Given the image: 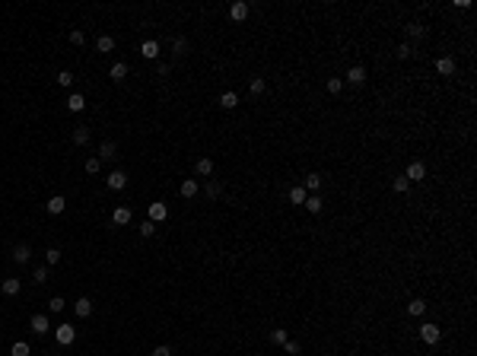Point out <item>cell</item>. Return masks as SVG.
I'll list each match as a JSON object with an SVG mask.
<instances>
[{"label": "cell", "instance_id": "60d3db41", "mask_svg": "<svg viewBox=\"0 0 477 356\" xmlns=\"http://www.w3.org/2000/svg\"><path fill=\"white\" fill-rule=\"evenodd\" d=\"M57 83H60V86H73V73H70V70H60V73H57Z\"/></svg>", "mask_w": 477, "mask_h": 356}, {"label": "cell", "instance_id": "d590c367", "mask_svg": "<svg viewBox=\"0 0 477 356\" xmlns=\"http://www.w3.org/2000/svg\"><path fill=\"white\" fill-rule=\"evenodd\" d=\"M271 340H274V344H277V347H283L286 340H290V334H286L283 328H277V331H271Z\"/></svg>", "mask_w": 477, "mask_h": 356}, {"label": "cell", "instance_id": "d6a6232c", "mask_svg": "<svg viewBox=\"0 0 477 356\" xmlns=\"http://www.w3.org/2000/svg\"><path fill=\"white\" fill-rule=\"evenodd\" d=\"M325 89L331 92V96H337V92L344 89V80H340V77H331V80H328V83H325Z\"/></svg>", "mask_w": 477, "mask_h": 356}, {"label": "cell", "instance_id": "9c48e42d", "mask_svg": "<svg viewBox=\"0 0 477 356\" xmlns=\"http://www.w3.org/2000/svg\"><path fill=\"white\" fill-rule=\"evenodd\" d=\"M19 290H23V280H16V277H6L3 283H0V293H3V296H16Z\"/></svg>", "mask_w": 477, "mask_h": 356}, {"label": "cell", "instance_id": "e575fe53", "mask_svg": "<svg viewBox=\"0 0 477 356\" xmlns=\"http://www.w3.org/2000/svg\"><path fill=\"white\" fill-rule=\"evenodd\" d=\"M45 280H48V264H42V267L32 271V283H45Z\"/></svg>", "mask_w": 477, "mask_h": 356}, {"label": "cell", "instance_id": "74e56055", "mask_svg": "<svg viewBox=\"0 0 477 356\" xmlns=\"http://www.w3.org/2000/svg\"><path fill=\"white\" fill-rule=\"evenodd\" d=\"M57 261H60V251H57V248H48V251H45V264H48V267H55Z\"/></svg>", "mask_w": 477, "mask_h": 356}, {"label": "cell", "instance_id": "e0dca14e", "mask_svg": "<svg viewBox=\"0 0 477 356\" xmlns=\"http://www.w3.org/2000/svg\"><path fill=\"white\" fill-rule=\"evenodd\" d=\"M178 191H181V197H194V194L200 191V185H197L194 178H185V181H181V188H178Z\"/></svg>", "mask_w": 477, "mask_h": 356}, {"label": "cell", "instance_id": "b9f144b4", "mask_svg": "<svg viewBox=\"0 0 477 356\" xmlns=\"http://www.w3.org/2000/svg\"><path fill=\"white\" fill-rule=\"evenodd\" d=\"M70 42H73V45L80 48V45H86V35H83L80 29H73V32H70Z\"/></svg>", "mask_w": 477, "mask_h": 356}, {"label": "cell", "instance_id": "d6986e66", "mask_svg": "<svg viewBox=\"0 0 477 356\" xmlns=\"http://www.w3.org/2000/svg\"><path fill=\"white\" fill-rule=\"evenodd\" d=\"M131 207H115V213H112V219H115L118 226H124V223H131Z\"/></svg>", "mask_w": 477, "mask_h": 356}, {"label": "cell", "instance_id": "30bf717a", "mask_svg": "<svg viewBox=\"0 0 477 356\" xmlns=\"http://www.w3.org/2000/svg\"><path fill=\"white\" fill-rule=\"evenodd\" d=\"M32 261V248L29 245H16L13 248V264H29Z\"/></svg>", "mask_w": 477, "mask_h": 356}, {"label": "cell", "instance_id": "f6af8a7d", "mask_svg": "<svg viewBox=\"0 0 477 356\" xmlns=\"http://www.w3.org/2000/svg\"><path fill=\"white\" fill-rule=\"evenodd\" d=\"M153 356H172V350H169V347H156V350H153Z\"/></svg>", "mask_w": 477, "mask_h": 356}, {"label": "cell", "instance_id": "9a60e30c", "mask_svg": "<svg viewBox=\"0 0 477 356\" xmlns=\"http://www.w3.org/2000/svg\"><path fill=\"white\" fill-rule=\"evenodd\" d=\"M140 55H143L146 60H156L159 57V42H143L140 45Z\"/></svg>", "mask_w": 477, "mask_h": 356}, {"label": "cell", "instance_id": "83f0119b", "mask_svg": "<svg viewBox=\"0 0 477 356\" xmlns=\"http://www.w3.org/2000/svg\"><path fill=\"white\" fill-rule=\"evenodd\" d=\"M411 55H414V45L411 42H401L398 48H394V57H398V60H407Z\"/></svg>", "mask_w": 477, "mask_h": 356}, {"label": "cell", "instance_id": "44dd1931", "mask_svg": "<svg viewBox=\"0 0 477 356\" xmlns=\"http://www.w3.org/2000/svg\"><path fill=\"white\" fill-rule=\"evenodd\" d=\"M302 207H306L309 213H321V207H325V200H321L318 194H309V197H306V204H302Z\"/></svg>", "mask_w": 477, "mask_h": 356}, {"label": "cell", "instance_id": "4316f807", "mask_svg": "<svg viewBox=\"0 0 477 356\" xmlns=\"http://www.w3.org/2000/svg\"><path fill=\"white\" fill-rule=\"evenodd\" d=\"M407 35H411V38H423V35H426V26L414 19V23H407Z\"/></svg>", "mask_w": 477, "mask_h": 356}, {"label": "cell", "instance_id": "d4e9b609", "mask_svg": "<svg viewBox=\"0 0 477 356\" xmlns=\"http://www.w3.org/2000/svg\"><path fill=\"white\" fill-rule=\"evenodd\" d=\"M89 137H92L89 127H77V131H73V143H77V146H86V143H89Z\"/></svg>", "mask_w": 477, "mask_h": 356}, {"label": "cell", "instance_id": "8992f818", "mask_svg": "<svg viewBox=\"0 0 477 356\" xmlns=\"http://www.w3.org/2000/svg\"><path fill=\"white\" fill-rule=\"evenodd\" d=\"M166 217H169V207H166L163 200H156V204H150V223H163Z\"/></svg>", "mask_w": 477, "mask_h": 356}, {"label": "cell", "instance_id": "7c38bea8", "mask_svg": "<svg viewBox=\"0 0 477 356\" xmlns=\"http://www.w3.org/2000/svg\"><path fill=\"white\" fill-rule=\"evenodd\" d=\"M436 73H439V77H452V73H455V60L452 57H439V60H436Z\"/></svg>", "mask_w": 477, "mask_h": 356}, {"label": "cell", "instance_id": "52a82bcc", "mask_svg": "<svg viewBox=\"0 0 477 356\" xmlns=\"http://www.w3.org/2000/svg\"><path fill=\"white\" fill-rule=\"evenodd\" d=\"M404 178L407 181H423V178H426V165H423V163H411L407 172H404Z\"/></svg>", "mask_w": 477, "mask_h": 356}, {"label": "cell", "instance_id": "1f68e13d", "mask_svg": "<svg viewBox=\"0 0 477 356\" xmlns=\"http://www.w3.org/2000/svg\"><path fill=\"white\" fill-rule=\"evenodd\" d=\"M220 105H223V109H236L239 96H236V92H223V96H220Z\"/></svg>", "mask_w": 477, "mask_h": 356}, {"label": "cell", "instance_id": "4fadbf2b", "mask_svg": "<svg viewBox=\"0 0 477 356\" xmlns=\"http://www.w3.org/2000/svg\"><path fill=\"white\" fill-rule=\"evenodd\" d=\"M204 197L207 200H220V197H223V185H220V181H207V185H204Z\"/></svg>", "mask_w": 477, "mask_h": 356}, {"label": "cell", "instance_id": "5b68a950", "mask_svg": "<svg viewBox=\"0 0 477 356\" xmlns=\"http://www.w3.org/2000/svg\"><path fill=\"white\" fill-rule=\"evenodd\" d=\"M347 83H353V86H363V83H366V67H363V64H353L350 67V70H347Z\"/></svg>", "mask_w": 477, "mask_h": 356}, {"label": "cell", "instance_id": "6da1fadb", "mask_svg": "<svg viewBox=\"0 0 477 356\" xmlns=\"http://www.w3.org/2000/svg\"><path fill=\"white\" fill-rule=\"evenodd\" d=\"M420 337H423V344H439L442 328H439V325H433V321H426V325L420 328Z\"/></svg>", "mask_w": 477, "mask_h": 356}, {"label": "cell", "instance_id": "5bb4252c", "mask_svg": "<svg viewBox=\"0 0 477 356\" xmlns=\"http://www.w3.org/2000/svg\"><path fill=\"white\" fill-rule=\"evenodd\" d=\"M64 207H67V200L60 197V194H55V197H51L48 204H45V210H48L51 217H57V213H64Z\"/></svg>", "mask_w": 477, "mask_h": 356}, {"label": "cell", "instance_id": "f546056e", "mask_svg": "<svg viewBox=\"0 0 477 356\" xmlns=\"http://www.w3.org/2000/svg\"><path fill=\"white\" fill-rule=\"evenodd\" d=\"M302 188H309V191H318V188H321V175H318V172H309V175H306V185H302Z\"/></svg>", "mask_w": 477, "mask_h": 356}, {"label": "cell", "instance_id": "7bdbcfd3", "mask_svg": "<svg viewBox=\"0 0 477 356\" xmlns=\"http://www.w3.org/2000/svg\"><path fill=\"white\" fill-rule=\"evenodd\" d=\"M283 350L290 353V356H299V350H302V347L296 344V340H286V344H283Z\"/></svg>", "mask_w": 477, "mask_h": 356}, {"label": "cell", "instance_id": "3957f363", "mask_svg": "<svg viewBox=\"0 0 477 356\" xmlns=\"http://www.w3.org/2000/svg\"><path fill=\"white\" fill-rule=\"evenodd\" d=\"M29 331H32V334H38V337H42V334H48V331H51V321H48V315H32V321H29Z\"/></svg>", "mask_w": 477, "mask_h": 356}, {"label": "cell", "instance_id": "2e32d148", "mask_svg": "<svg viewBox=\"0 0 477 356\" xmlns=\"http://www.w3.org/2000/svg\"><path fill=\"white\" fill-rule=\"evenodd\" d=\"M73 308H77V315H80V318H89V315H92V299L80 296V299H77V305H73Z\"/></svg>", "mask_w": 477, "mask_h": 356}, {"label": "cell", "instance_id": "484cf974", "mask_svg": "<svg viewBox=\"0 0 477 356\" xmlns=\"http://www.w3.org/2000/svg\"><path fill=\"white\" fill-rule=\"evenodd\" d=\"M67 109H70V111H83L86 109V99L80 96V92H73V96L67 99Z\"/></svg>", "mask_w": 477, "mask_h": 356}, {"label": "cell", "instance_id": "ab89813d", "mask_svg": "<svg viewBox=\"0 0 477 356\" xmlns=\"http://www.w3.org/2000/svg\"><path fill=\"white\" fill-rule=\"evenodd\" d=\"M153 232H156V223H150V219H146V223H140V236H143V239H150Z\"/></svg>", "mask_w": 477, "mask_h": 356}, {"label": "cell", "instance_id": "8fae6325", "mask_svg": "<svg viewBox=\"0 0 477 356\" xmlns=\"http://www.w3.org/2000/svg\"><path fill=\"white\" fill-rule=\"evenodd\" d=\"M245 16H248V3H245V0H236V3L229 6V19H236V23H242Z\"/></svg>", "mask_w": 477, "mask_h": 356}, {"label": "cell", "instance_id": "7a4b0ae2", "mask_svg": "<svg viewBox=\"0 0 477 356\" xmlns=\"http://www.w3.org/2000/svg\"><path fill=\"white\" fill-rule=\"evenodd\" d=\"M55 337H57V344L70 347L73 340H77V328H73V325H60V328H55Z\"/></svg>", "mask_w": 477, "mask_h": 356}, {"label": "cell", "instance_id": "ba28073f", "mask_svg": "<svg viewBox=\"0 0 477 356\" xmlns=\"http://www.w3.org/2000/svg\"><path fill=\"white\" fill-rule=\"evenodd\" d=\"M115 156H118L115 140H102V146H99V159H102V163H109V159H115Z\"/></svg>", "mask_w": 477, "mask_h": 356}, {"label": "cell", "instance_id": "cb8c5ba5", "mask_svg": "<svg viewBox=\"0 0 477 356\" xmlns=\"http://www.w3.org/2000/svg\"><path fill=\"white\" fill-rule=\"evenodd\" d=\"M264 89H267L264 77H252V83H248V92H252V96H264Z\"/></svg>", "mask_w": 477, "mask_h": 356}, {"label": "cell", "instance_id": "4dcf8cb0", "mask_svg": "<svg viewBox=\"0 0 477 356\" xmlns=\"http://www.w3.org/2000/svg\"><path fill=\"white\" fill-rule=\"evenodd\" d=\"M188 48H191V45H188V38H175V42H172V51H175V57H185Z\"/></svg>", "mask_w": 477, "mask_h": 356}, {"label": "cell", "instance_id": "836d02e7", "mask_svg": "<svg viewBox=\"0 0 477 356\" xmlns=\"http://www.w3.org/2000/svg\"><path fill=\"white\" fill-rule=\"evenodd\" d=\"M407 312H411V315H417V318H420V315L426 312V302H423V299H411V305H407Z\"/></svg>", "mask_w": 477, "mask_h": 356}, {"label": "cell", "instance_id": "7402d4cb", "mask_svg": "<svg viewBox=\"0 0 477 356\" xmlns=\"http://www.w3.org/2000/svg\"><path fill=\"white\" fill-rule=\"evenodd\" d=\"M306 197H309V194H306V188H302V185H296V188H290V204H296V207H302V204H306Z\"/></svg>", "mask_w": 477, "mask_h": 356}, {"label": "cell", "instance_id": "ee69618b", "mask_svg": "<svg viewBox=\"0 0 477 356\" xmlns=\"http://www.w3.org/2000/svg\"><path fill=\"white\" fill-rule=\"evenodd\" d=\"M48 305H51V312H55V315H57V312H64V308H67V305H64V299H60V296H55V299L48 302Z\"/></svg>", "mask_w": 477, "mask_h": 356}, {"label": "cell", "instance_id": "8d00e7d4", "mask_svg": "<svg viewBox=\"0 0 477 356\" xmlns=\"http://www.w3.org/2000/svg\"><path fill=\"white\" fill-rule=\"evenodd\" d=\"M392 188H394V191H398V194H404V191H407V188H411V181H407L404 175H398V178H394V181H392Z\"/></svg>", "mask_w": 477, "mask_h": 356}, {"label": "cell", "instance_id": "277c9868", "mask_svg": "<svg viewBox=\"0 0 477 356\" xmlns=\"http://www.w3.org/2000/svg\"><path fill=\"white\" fill-rule=\"evenodd\" d=\"M105 181H109L112 191H124V188H127V172L124 169H115V172H109V178H105Z\"/></svg>", "mask_w": 477, "mask_h": 356}, {"label": "cell", "instance_id": "ac0fdd59", "mask_svg": "<svg viewBox=\"0 0 477 356\" xmlns=\"http://www.w3.org/2000/svg\"><path fill=\"white\" fill-rule=\"evenodd\" d=\"M109 77L115 80V83H121V80H127V64H121V60H115V64H112V70H109Z\"/></svg>", "mask_w": 477, "mask_h": 356}, {"label": "cell", "instance_id": "603a6c76", "mask_svg": "<svg viewBox=\"0 0 477 356\" xmlns=\"http://www.w3.org/2000/svg\"><path fill=\"white\" fill-rule=\"evenodd\" d=\"M96 48L102 51V55H112V51H115V38H112V35H99Z\"/></svg>", "mask_w": 477, "mask_h": 356}, {"label": "cell", "instance_id": "ffe728a7", "mask_svg": "<svg viewBox=\"0 0 477 356\" xmlns=\"http://www.w3.org/2000/svg\"><path fill=\"white\" fill-rule=\"evenodd\" d=\"M194 172H197V175H204V178L213 175V159H207V156L197 159V163H194Z\"/></svg>", "mask_w": 477, "mask_h": 356}, {"label": "cell", "instance_id": "f1b7e54d", "mask_svg": "<svg viewBox=\"0 0 477 356\" xmlns=\"http://www.w3.org/2000/svg\"><path fill=\"white\" fill-rule=\"evenodd\" d=\"M10 356H32V347L26 344V340H16V344H13V350H10Z\"/></svg>", "mask_w": 477, "mask_h": 356}, {"label": "cell", "instance_id": "f35d334b", "mask_svg": "<svg viewBox=\"0 0 477 356\" xmlns=\"http://www.w3.org/2000/svg\"><path fill=\"white\" fill-rule=\"evenodd\" d=\"M102 169V159L99 156H92V159H86V172H89V175H96V172Z\"/></svg>", "mask_w": 477, "mask_h": 356}]
</instances>
